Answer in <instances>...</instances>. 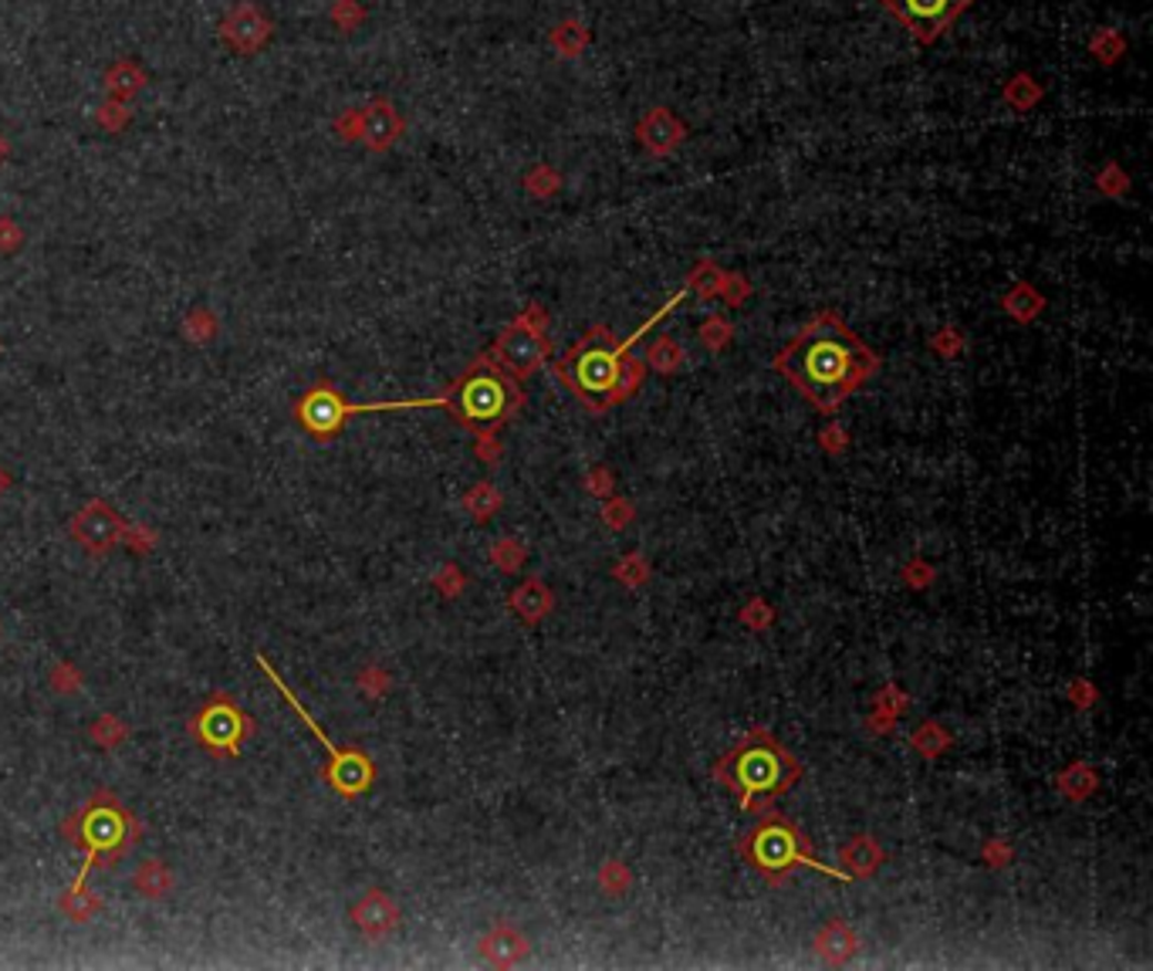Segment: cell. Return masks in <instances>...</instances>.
<instances>
[{
	"mask_svg": "<svg viewBox=\"0 0 1153 971\" xmlns=\"http://www.w3.org/2000/svg\"><path fill=\"white\" fill-rule=\"evenodd\" d=\"M819 413H836L879 369V356L856 339L836 311H819L772 362Z\"/></svg>",
	"mask_w": 1153,
	"mask_h": 971,
	"instance_id": "1",
	"label": "cell"
},
{
	"mask_svg": "<svg viewBox=\"0 0 1153 971\" xmlns=\"http://www.w3.org/2000/svg\"><path fill=\"white\" fill-rule=\"evenodd\" d=\"M555 376L589 410L602 413L636 390L643 366L609 329H592L555 362Z\"/></svg>",
	"mask_w": 1153,
	"mask_h": 971,
	"instance_id": "2",
	"label": "cell"
},
{
	"mask_svg": "<svg viewBox=\"0 0 1153 971\" xmlns=\"http://www.w3.org/2000/svg\"><path fill=\"white\" fill-rule=\"evenodd\" d=\"M798 775L802 768L792 752L765 732H752L744 742H737L714 768V779L744 806L785 796L798 783Z\"/></svg>",
	"mask_w": 1153,
	"mask_h": 971,
	"instance_id": "3",
	"label": "cell"
},
{
	"mask_svg": "<svg viewBox=\"0 0 1153 971\" xmlns=\"http://www.w3.org/2000/svg\"><path fill=\"white\" fill-rule=\"evenodd\" d=\"M61 832L68 836V844L85 854V867L79 880L72 883V887H85V877L92 867H112L129 854V847L143 832V822L119 803V796L102 789L79 812L64 819Z\"/></svg>",
	"mask_w": 1153,
	"mask_h": 971,
	"instance_id": "4",
	"label": "cell"
},
{
	"mask_svg": "<svg viewBox=\"0 0 1153 971\" xmlns=\"http://www.w3.org/2000/svg\"><path fill=\"white\" fill-rule=\"evenodd\" d=\"M440 407H447L470 430H494L518 413L521 386L498 362L478 359L453 379L447 397H440Z\"/></svg>",
	"mask_w": 1153,
	"mask_h": 971,
	"instance_id": "5",
	"label": "cell"
},
{
	"mask_svg": "<svg viewBox=\"0 0 1153 971\" xmlns=\"http://www.w3.org/2000/svg\"><path fill=\"white\" fill-rule=\"evenodd\" d=\"M744 860H748L758 873H765L768 880H785L795 867H812V870H826L819 867V860L808 854V839L785 822L782 816H768L762 819L748 836H744Z\"/></svg>",
	"mask_w": 1153,
	"mask_h": 971,
	"instance_id": "6",
	"label": "cell"
},
{
	"mask_svg": "<svg viewBox=\"0 0 1153 971\" xmlns=\"http://www.w3.org/2000/svg\"><path fill=\"white\" fill-rule=\"evenodd\" d=\"M257 664L264 667V674L271 677V684H275L285 697H288V704L295 707V715L312 728V735L325 745V752H328V765H325V771H322V779L338 793V796H346V799H353V796H363L369 786H373V779H376V768H373V762L363 755V752H356V748H338L335 742H328V735L315 725V718L308 715V711L302 707V701L292 694V687L275 674V667H271L264 657H257Z\"/></svg>",
	"mask_w": 1153,
	"mask_h": 971,
	"instance_id": "7",
	"label": "cell"
},
{
	"mask_svg": "<svg viewBox=\"0 0 1153 971\" xmlns=\"http://www.w3.org/2000/svg\"><path fill=\"white\" fill-rule=\"evenodd\" d=\"M190 735H193V742H200L203 748L214 752V755L237 758L244 738L254 735V718L247 715V711H244L227 691H217V694L190 718Z\"/></svg>",
	"mask_w": 1153,
	"mask_h": 971,
	"instance_id": "8",
	"label": "cell"
},
{
	"mask_svg": "<svg viewBox=\"0 0 1153 971\" xmlns=\"http://www.w3.org/2000/svg\"><path fill=\"white\" fill-rule=\"evenodd\" d=\"M541 311L531 308L521 318H514L511 326H504V333L498 336V343L491 346V362H498L504 372H511L514 379L531 376L534 369H541L552 356V346L545 339V326H541Z\"/></svg>",
	"mask_w": 1153,
	"mask_h": 971,
	"instance_id": "9",
	"label": "cell"
},
{
	"mask_svg": "<svg viewBox=\"0 0 1153 971\" xmlns=\"http://www.w3.org/2000/svg\"><path fill=\"white\" fill-rule=\"evenodd\" d=\"M975 0H884V8L920 41L933 44Z\"/></svg>",
	"mask_w": 1153,
	"mask_h": 971,
	"instance_id": "10",
	"label": "cell"
},
{
	"mask_svg": "<svg viewBox=\"0 0 1153 971\" xmlns=\"http://www.w3.org/2000/svg\"><path fill=\"white\" fill-rule=\"evenodd\" d=\"M122 518L105 504V501H89L75 518H72V539L89 552V555H105L122 542Z\"/></svg>",
	"mask_w": 1153,
	"mask_h": 971,
	"instance_id": "11",
	"label": "cell"
},
{
	"mask_svg": "<svg viewBox=\"0 0 1153 971\" xmlns=\"http://www.w3.org/2000/svg\"><path fill=\"white\" fill-rule=\"evenodd\" d=\"M636 140L650 156H670L684 146L687 140V125L676 119L670 109L653 105L640 122H636Z\"/></svg>",
	"mask_w": 1153,
	"mask_h": 971,
	"instance_id": "12",
	"label": "cell"
},
{
	"mask_svg": "<svg viewBox=\"0 0 1153 971\" xmlns=\"http://www.w3.org/2000/svg\"><path fill=\"white\" fill-rule=\"evenodd\" d=\"M353 921H356V928H359L369 941H379V938H386L389 931H396L399 911H396V903H392L382 890H369V893L356 903V908H353Z\"/></svg>",
	"mask_w": 1153,
	"mask_h": 971,
	"instance_id": "13",
	"label": "cell"
},
{
	"mask_svg": "<svg viewBox=\"0 0 1153 971\" xmlns=\"http://www.w3.org/2000/svg\"><path fill=\"white\" fill-rule=\"evenodd\" d=\"M132 887L150 900H160L173 890V873L160 860H146L140 870L132 873Z\"/></svg>",
	"mask_w": 1153,
	"mask_h": 971,
	"instance_id": "14",
	"label": "cell"
},
{
	"mask_svg": "<svg viewBox=\"0 0 1153 971\" xmlns=\"http://www.w3.org/2000/svg\"><path fill=\"white\" fill-rule=\"evenodd\" d=\"M549 41H552V48H555L559 58H579V54L585 51V44H589V28H585L582 21L569 18V21H562V24L552 28Z\"/></svg>",
	"mask_w": 1153,
	"mask_h": 971,
	"instance_id": "15",
	"label": "cell"
},
{
	"mask_svg": "<svg viewBox=\"0 0 1153 971\" xmlns=\"http://www.w3.org/2000/svg\"><path fill=\"white\" fill-rule=\"evenodd\" d=\"M1001 99H1004V105L1014 109V112H1029V109L1042 99V85H1039L1029 72H1022V75H1014V79L1004 82Z\"/></svg>",
	"mask_w": 1153,
	"mask_h": 971,
	"instance_id": "16",
	"label": "cell"
},
{
	"mask_svg": "<svg viewBox=\"0 0 1153 971\" xmlns=\"http://www.w3.org/2000/svg\"><path fill=\"white\" fill-rule=\"evenodd\" d=\"M366 133H369L373 146H389V143L396 140V133H399V119H396V112H392L386 102H379V105H373V109H369V125H366Z\"/></svg>",
	"mask_w": 1153,
	"mask_h": 971,
	"instance_id": "17",
	"label": "cell"
},
{
	"mask_svg": "<svg viewBox=\"0 0 1153 971\" xmlns=\"http://www.w3.org/2000/svg\"><path fill=\"white\" fill-rule=\"evenodd\" d=\"M1090 51L1096 54V61L1116 64V61L1123 58V51H1126V41H1123V34H1120L1116 28H1100V31L1093 34V41H1090Z\"/></svg>",
	"mask_w": 1153,
	"mask_h": 971,
	"instance_id": "18",
	"label": "cell"
},
{
	"mask_svg": "<svg viewBox=\"0 0 1153 971\" xmlns=\"http://www.w3.org/2000/svg\"><path fill=\"white\" fill-rule=\"evenodd\" d=\"M61 911L82 924V921H92V914L99 911V900L85 887H72V890H68V897L61 900Z\"/></svg>",
	"mask_w": 1153,
	"mask_h": 971,
	"instance_id": "19",
	"label": "cell"
},
{
	"mask_svg": "<svg viewBox=\"0 0 1153 971\" xmlns=\"http://www.w3.org/2000/svg\"><path fill=\"white\" fill-rule=\"evenodd\" d=\"M1004 308H1008L1014 318L1029 321V318H1035V311L1042 308V298H1039V292H1035L1032 285H1019V288H1011V295L1004 298Z\"/></svg>",
	"mask_w": 1153,
	"mask_h": 971,
	"instance_id": "20",
	"label": "cell"
},
{
	"mask_svg": "<svg viewBox=\"0 0 1153 971\" xmlns=\"http://www.w3.org/2000/svg\"><path fill=\"white\" fill-rule=\"evenodd\" d=\"M524 186L534 193V197H552V193L562 186V176H559L549 163H541V166H534V170L524 176Z\"/></svg>",
	"mask_w": 1153,
	"mask_h": 971,
	"instance_id": "21",
	"label": "cell"
},
{
	"mask_svg": "<svg viewBox=\"0 0 1153 971\" xmlns=\"http://www.w3.org/2000/svg\"><path fill=\"white\" fill-rule=\"evenodd\" d=\"M125 735H129V728H125L119 718H112V715H105V718H99V722L92 725V738H95L102 748H115V745H122V742H125Z\"/></svg>",
	"mask_w": 1153,
	"mask_h": 971,
	"instance_id": "22",
	"label": "cell"
},
{
	"mask_svg": "<svg viewBox=\"0 0 1153 971\" xmlns=\"http://www.w3.org/2000/svg\"><path fill=\"white\" fill-rule=\"evenodd\" d=\"M650 359L656 362V369L670 372V369H676V366H681L684 352H681V346H676L673 339H660V343H653V349H650Z\"/></svg>",
	"mask_w": 1153,
	"mask_h": 971,
	"instance_id": "23",
	"label": "cell"
},
{
	"mask_svg": "<svg viewBox=\"0 0 1153 971\" xmlns=\"http://www.w3.org/2000/svg\"><path fill=\"white\" fill-rule=\"evenodd\" d=\"M691 285L704 295V298H714L721 295V285H724V275L714 268V265H701L694 275H691Z\"/></svg>",
	"mask_w": 1153,
	"mask_h": 971,
	"instance_id": "24",
	"label": "cell"
},
{
	"mask_svg": "<svg viewBox=\"0 0 1153 971\" xmlns=\"http://www.w3.org/2000/svg\"><path fill=\"white\" fill-rule=\"evenodd\" d=\"M1096 186H1100L1103 193H1110V197H1120V193H1126L1130 180H1126V173H1123L1116 163H1106V170L1096 176Z\"/></svg>",
	"mask_w": 1153,
	"mask_h": 971,
	"instance_id": "25",
	"label": "cell"
},
{
	"mask_svg": "<svg viewBox=\"0 0 1153 971\" xmlns=\"http://www.w3.org/2000/svg\"><path fill=\"white\" fill-rule=\"evenodd\" d=\"M727 339H731V326H727V318H721V315L707 318V326H704V343H707L711 349H721Z\"/></svg>",
	"mask_w": 1153,
	"mask_h": 971,
	"instance_id": "26",
	"label": "cell"
},
{
	"mask_svg": "<svg viewBox=\"0 0 1153 971\" xmlns=\"http://www.w3.org/2000/svg\"><path fill=\"white\" fill-rule=\"evenodd\" d=\"M51 687H54V691H79V687H82V677H79L72 667H68V664H61V667L51 671Z\"/></svg>",
	"mask_w": 1153,
	"mask_h": 971,
	"instance_id": "27",
	"label": "cell"
},
{
	"mask_svg": "<svg viewBox=\"0 0 1153 971\" xmlns=\"http://www.w3.org/2000/svg\"><path fill=\"white\" fill-rule=\"evenodd\" d=\"M721 292H724L727 305H741V298L748 295V282H744V278H724Z\"/></svg>",
	"mask_w": 1153,
	"mask_h": 971,
	"instance_id": "28",
	"label": "cell"
},
{
	"mask_svg": "<svg viewBox=\"0 0 1153 971\" xmlns=\"http://www.w3.org/2000/svg\"><path fill=\"white\" fill-rule=\"evenodd\" d=\"M933 349H943V356H955L958 349H961V339H958V333H951V329H947L940 339H933Z\"/></svg>",
	"mask_w": 1153,
	"mask_h": 971,
	"instance_id": "29",
	"label": "cell"
},
{
	"mask_svg": "<svg viewBox=\"0 0 1153 971\" xmlns=\"http://www.w3.org/2000/svg\"><path fill=\"white\" fill-rule=\"evenodd\" d=\"M11 488V478H8V471H0V494H4Z\"/></svg>",
	"mask_w": 1153,
	"mask_h": 971,
	"instance_id": "30",
	"label": "cell"
}]
</instances>
